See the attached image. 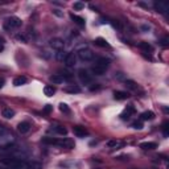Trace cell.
Returning a JSON list of instances; mask_svg holds the SVG:
<instances>
[{"label":"cell","mask_w":169,"mask_h":169,"mask_svg":"<svg viewBox=\"0 0 169 169\" xmlns=\"http://www.w3.org/2000/svg\"><path fill=\"white\" fill-rule=\"evenodd\" d=\"M65 91L69 92V94H78V92H81V88L75 84H69V86L65 87Z\"/></svg>","instance_id":"obj_19"},{"label":"cell","mask_w":169,"mask_h":169,"mask_svg":"<svg viewBox=\"0 0 169 169\" xmlns=\"http://www.w3.org/2000/svg\"><path fill=\"white\" fill-rule=\"evenodd\" d=\"M160 44H161L163 46H167L168 45V38H163L161 41H160Z\"/></svg>","instance_id":"obj_38"},{"label":"cell","mask_w":169,"mask_h":169,"mask_svg":"<svg viewBox=\"0 0 169 169\" xmlns=\"http://www.w3.org/2000/svg\"><path fill=\"white\" fill-rule=\"evenodd\" d=\"M57 146L62 147V148H69V149H71V148L75 147V144H74V140H71V139H69V138H63V139H61V140H58V142H57Z\"/></svg>","instance_id":"obj_7"},{"label":"cell","mask_w":169,"mask_h":169,"mask_svg":"<svg viewBox=\"0 0 169 169\" xmlns=\"http://www.w3.org/2000/svg\"><path fill=\"white\" fill-rule=\"evenodd\" d=\"M21 27V19L17 16H11L5 21V29H13V28Z\"/></svg>","instance_id":"obj_2"},{"label":"cell","mask_w":169,"mask_h":169,"mask_svg":"<svg viewBox=\"0 0 169 169\" xmlns=\"http://www.w3.org/2000/svg\"><path fill=\"white\" fill-rule=\"evenodd\" d=\"M0 169H2V168H0Z\"/></svg>","instance_id":"obj_46"},{"label":"cell","mask_w":169,"mask_h":169,"mask_svg":"<svg viewBox=\"0 0 169 169\" xmlns=\"http://www.w3.org/2000/svg\"><path fill=\"white\" fill-rule=\"evenodd\" d=\"M95 45H98L100 48H107V49H110V48H111V45L107 42V40H104L102 37H98L95 40Z\"/></svg>","instance_id":"obj_18"},{"label":"cell","mask_w":169,"mask_h":169,"mask_svg":"<svg viewBox=\"0 0 169 169\" xmlns=\"http://www.w3.org/2000/svg\"><path fill=\"white\" fill-rule=\"evenodd\" d=\"M65 57H66V54H65V52H63V50H57V52H56V59H57V61H63Z\"/></svg>","instance_id":"obj_28"},{"label":"cell","mask_w":169,"mask_h":169,"mask_svg":"<svg viewBox=\"0 0 169 169\" xmlns=\"http://www.w3.org/2000/svg\"><path fill=\"white\" fill-rule=\"evenodd\" d=\"M54 132L56 134H58V135H66L67 134V130L65 127H61V126H57V127H54Z\"/></svg>","instance_id":"obj_27"},{"label":"cell","mask_w":169,"mask_h":169,"mask_svg":"<svg viewBox=\"0 0 169 169\" xmlns=\"http://www.w3.org/2000/svg\"><path fill=\"white\" fill-rule=\"evenodd\" d=\"M70 19L73 20V21L75 24H78L79 27H84V24H86V21H84V19L81 17V16H78V15H74V13H70Z\"/></svg>","instance_id":"obj_14"},{"label":"cell","mask_w":169,"mask_h":169,"mask_svg":"<svg viewBox=\"0 0 169 169\" xmlns=\"http://www.w3.org/2000/svg\"><path fill=\"white\" fill-rule=\"evenodd\" d=\"M124 86H126L128 90H136V88H138V84H136L135 81H132V79H126V81H124Z\"/></svg>","instance_id":"obj_22"},{"label":"cell","mask_w":169,"mask_h":169,"mask_svg":"<svg viewBox=\"0 0 169 169\" xmlns=\"http://www.w3.org/2000/svg\"><path fill=\"white\" fill-rule=\"evenodd\" d=\"M3 84H4V81H3V79H0V88L3 87Z\"/></svg>","instance_id":"obj_43"},{"label":"cell","mask_w":169,"mask_h":169,"mask_svg":"<svg viewBox=\"0 0 169 169\" xmlns=\"http://www.w3.org/2000/svg\"><path fill=\"white\" fill-rule=\"evenodd\" d=\"M83 8H84V4L81 3V2H75L73 4V9L74 11H81V9H83Z\"/></svg>","instance_id":"obj_31"},{"label":"cell","mask_w":169,"mask_h":169,"mask_svg":"<svg viewBox=\"0 0 169 169\" xmlns=\"http://www.w3.org/2000/svg\"><path fill=\"white\" fill-rule=\"evenodd\" d=\"M27 81H28V79L25 77H17V78L13 79V84H15L16 87H19V86H23V84H25Z\"/></svg>","instance_id":"obj_23"},{"label":"cell","mask_w":169,"mask_h":169,"mask_svg":"<svg viewBox=\"0 0 169 169\" xmlns=\"http://www.w3.org/2000/svg\"><path fill=\"white\" fill-rule=\"evenodd\" d=\"M29 130H31V123L29 122H21V123H19L17 131L20 132V134H27V132H29Z\"/></svg>","instance_id":"obj_11"},{"label":"cell","mask_w":169,"mask_h":169,"mask_svg":"<svg viewBox=\"0 0 169 169\" xmlns=\"http://www.w3.org/2000/svg\"><path fill=\"white\" fill-rule=\"evenodd\" d=\"M3 163L12 169H29V164L23 161L21 159H3Z\"/></svg>","instance_id":"obj_1"},{"label":"cell","mask_w":169,"mask_h":169,"mask_svg":"<svg viewBox=\"0 0 169 169\" xmlns=\"http://www.w3.org/2000/svg\"><path fill=\"white\" fill-rule=\"evenodd\" d=\"M107 146L110 148H119V147L123 146V143L119 142V140H110V142L107 143Z\"/></svg>","instance_id":"obj_26"},{"label":"cell","mask_w":169,"mask_h":169,"mask_svg":"<svg viewBox=\"0 0 169 169\" xmlns=\"http://www.w3.org/2000/svg\"><path fill=\"white\" fill-rule=\"evenodd\" d=\"M96 66H100V67H103L104 70L107 69L108 66H110V59L106 58V57H99L98 59H96V63H95Z\"/></svg>","instance_id":"obj_12"},{"label":"cell","mask_w":169,"mask_h":169,"mask_svg":"<svg viewBox=\"0 0 169 169\" xmlns=\"http://www.w3.org/2000/svg\"><path fill=\"white\" fill-rule=\"evenodd\" d=\"M115 78H118L119 81H123V79H124V74L120 73V71H118V73H115Z\"/></svg>","instance_id":"obj_36"},{"label":"cell","mask_w":169,"mask_h":169,"mask_svg":"<svg viewBox=\"0 0 169 169\" xmlns=\"http://www.w3.org/2000/svg\"><path fill=\"white\" fill-rule=\"evenodd\" d=\"M168 126H169L168 122H165V123L163 124V131H164V136H165V138L169 135V132H168Z\"/></svg>","instance_id":"obj_35"},{"label":"cell","mask_w":169,"mask_h":169,"mask_svg":"<svg viewBox=\"0 0 169 169\" xmlns=\"http://www.w3.org/2000/svg\"><path fill=\"white\" fill-rule=\"evenodd\" d=\"M4 132H5V130H4V127L2 126V124H0V135L4 134Z\"/></svg>","instance_id":"obj_41"},{"label":"cell","mask_w":169,"mask_h":169,"mask_svg":"<svg viewBox=\"0 0 169 169\" xmlns=\"http://www.w3.org/2000/svg\"><path fill=\"white\" fill-rule=\"evenodd\" d=\"M59 111L63 114H70V108L66 103H59Z\"/></svg>","instance_id":"obj_29"},{"label":"cell","mask_w":169,"mask_h":169,"mask_svg":"<svg viewBox=\"0 0 169 169\" xmlns=\"http://www.w3.org/2000/svg\"><path fill=\"white\" fill-rule=\"evenodd\" d=\"M95 169H98V168H95Z\"/></svg>","instance_id":"obj_45"},{"label":"cell","mask_w":169,"mask_h":169,"mask_svg":"<svg viewBox=\"0 0 169 169\" xmlns=\"http://www.w3.org/2000/svg\"><path fill=\"white\" fill-rule=\"evenodd\" d=\"M143 122L142 120H139V122H135L132 123V128H135V130H143Z\"/></svg>","instance_id":"obj_32"},{"label":"cell","mask_w":169,"mask_h":169,"mask_svg":"<svg viewBox=\"0 0 169 169\" xmlns=\"http://www.w3.org/2000/svg\"><path fill=\"white\" fill-rule=\"evenodd\" d=\"M53 13H54L56 16H58V17H61V16H62V13H61V12H59L58 9H54V11H53Z\"/></svg>","instance_id":"obj_39"},{"label":"cell","mask_w":169,"mask_h":169,"mask_svg":"<svg viewBox=\"0 0 169 169\" xmlns=\"http://www.w3.org/2000/svg\"><path fill=\"white\" fill-rule=\"evenodd\" d=\"M140 148H143V149H155V148H157V143L155 142H147V143H142L140 144Z\"/></svg>","instance_id":"obj_17"},{"label":"cell","mask_w":169,"mask_h":169,"mask_svg":"<svg viewBox=\"0 0 169 169\" xmlns=\"http://www.w3.org/2000/svg\"><path fill=\"white\" fill-rule=\"evenodd\" d=\"M78 78H79V81H81L82 83H84V84H88V83L92 82L91 74L88 73L86 69H79L78 70Z\"/></svg>","instance_id":"obj_3"},{"label":"cell","mask_w":169,"mask_h":169,"mask_svg":"<svg viewBox=\"0 0 169 169\" xmlns=\"http://www.w3.org/2000/svg\"><path fill=\"white\" fill-rule=\"evenodd\" d=\"M142 31L148 32V31H149V27H148V25H142Z\"/></svg>","instance_id":"obj_40"},{"label":"cell","mask_w":169,"mask_h":169,"mask_svg":"<svg viewBox=\"0 0 169 169\" xmlns=\"http://www.w3.org/2000/svg\"><path fill=\"white\" fill-rule=\"evenodd\" d=\"M63 63H65L66 67H73L75 63H77V57H75L74 53H67L65 59H63Z\"/></svg>","instance_id":"obj_6"},{"label":"cell","mask_w":169,"mask_h":169,"mask_svg":"<svg viewBox=\"0 0 169 169\" xmlns=\"http://www.w3.org/2000/svg\"><path fill=\"white\" fill-rule=\"evenodd\" d=\"M16 38H17L19 41H21V42H27V38H25V36H24V34H17V36H16Z\"/></svg>","instance_id":"obj_37"},{"label":"cell","mask_w":169,"mask_h":169,"mask_svg":"<svg viewBox=\"0 0 169 169\" xmlns=\"http://www.w3.org/2000/svg\"><path fill=\"white\" fill-rule=\"evenodd\" d=\"M3 42H4V40H3L2 37H0V44H3Z\"/></svg>","instance_id":"obj_44"},{"label":"cell","mask_w":169,"mask_h":169,"mask_svg":"<svg viewBox=\"0 0 169 169\" xmlns=\"http://www.w3.org/2000/svg\"><path fill=\"white\" fill-rule=\"evenodd\" d=\"M50 46L53 48L54 50H63L65 42H63V40H61V38H52L50 40Z\"/></svg>","instance_id":"obj_8"},{"label":"cell","mask_w":169,"mask_h":169,"mask_svg":"<svg viewBox=\"0 0 169 169\" xmlns=\"http://www.w3.org/2000/svg\"><path fill=\"white\" fill-rule=\"evenodd\" d=\"M73 132H74V135L77 136V138H84V136L88 135V131L82 126H74L73 127Z\"/></svg>","instance_id":"obj_10"},{"label":"cell","mask_w":169,"mask_h":169,"mask_svg":"<svg viewBox=\"0 0 169 169\" xmlns=\"http://www.w3.org/2000/svg\"><path fill=\"white\" fill-rule=\"evenodd\" d=\"M57 142L58 140L57 139H54V138H42V143L44 144H49V146H57Z\"/></svg>","instance_id":"obj_25"},{"label":"cell","mask_w":169,"mask_h":169,"mask_svg":"<svg viewBox=\"0 0 169 169\" xmlns=\"http://www.w3.org/2000/svg\"><path fill=\"white\" fill-rule=\"evenodd\" d=\"M128 96H130V95H128L127 91H120V90L114 91V98H115L116 100H126Z\"/></svg>","instance_id":"obj_13"},{"label":"cell","mask_w":169,"mask_h":169,"mask_svg":"<svg viewBox=\"0 0 169 169\" xmlns=\"http://www.w3.org/2000/svg\"><path fill=\"white\" fill-rule=\"evenodd\" d=\"M29 169H42V165L40 163H32L29 164Z\"/></svg>","instance_id":"obj_33"},{"label":"cell","mask_w":169,"mask_h":169,"mask_svg":"<svg viewBox=\"0 0 169 169\" xmlns=\"http://www.w3.org/2000/svg\"><path fill=\"white\" fill-rule=\"evenodd\" d=\"M91 73L94 74V75H103L104 73H106V70H104L103 67H100V66L94 65V66L91 67Z\"/></svg>","instance_id":"obj_21"},{"label":"cell","mask_w":169,"mask_h":169,"mask_svg":"<svg viewBox=\"0 0 169 169\" xmlns=\"http://www.w3.org/2000/svg\"><path fill=\"white\" fill-rule=\"evenodd\" d=\"M135 107L134 106H132V104H130V106H127V108H126V110H124L123 112H122V114H120V118H122L123 120H128V119H130L131 118V115H134L135 114Z\"/></svg>","instance_id":"obj_9"},{"label":"cell","mask_w":169,"mask_h":169,"mask_svg":"<svg viewBox=\"0 0 169 169\" xmlns=\"http://www.w3.org/2000/svg\"><path fill=\"white\" fill-rule=\"evenodd\" d=\"M4 50V45H3V44H0V52H3Z\"/></svg>","instance_id":"obj_42"},{"label":"cell","mask_w":169,"mask_h":169,"mask_svg":"<svg viewBox=\"0 0 169 169\" xmlns=\"http://www.w3.org/2000/svg\"><path fill=\"white\" fill-rule=\"evenodd\" d=\"M50 81L53 82V83H56V84H59V83H62L63 81H65V79H63L59 74H53V75L50 77Z\"/></svg>","instance_id":"obj_24"},{"label":"cell","mask_w":169,"mask_h":169,"mask_svg":"<svg viewBox=\"0 0 169 169\" xmlns=\"http://www.w3.org/2000/svg\"><path fill=\"white\" fill-rule=\"evenodd\" d=\"M2 116H4L5 119H12L15 116V111L9 107H5V108H3V111H2Z\"/></svg>","instance_id":"obj_15"},{"label":"cell","mask_w":169,"mask_h":169,"mask_svg":"<svg viewBox=\"0 0 169 169\" xmlns=\"http://www.w3.org/2000/svg\"><path fill=\"white\" fill-rule=\"evenodd\" d=\"M139 46L142 48L143 50H146V52H148V50H149V52H152V50H153V48H152V46H151L148 42H140V44H139Z\"/></svg>","instance_id":"obj_30"},{"label":"cell","mask_w":169,"mask_h":169,"mask_svg":"<svg viewBox=\"0 0 169 169\" xmlns=\"http://www.w3.org/2000/svg\"><path fill=\"white\" fill-rule=\"evenodd\" d=\"M52 110H53V106H50V104H46L45 107H44V114H50Z\"/></svg>","instance_id":"obj_34"},{"label":"cell","mask_w":169,"mask_h":169,"mask_svg":"<svg viewBox=\"0 0 169 169\" xmlns=\"http://www.w3.org/2000/svg\"><path fill=\"white\" fill-rule=\"evenodd\" d=\"M44 94L46 96H53L56 94V87L53 84H46V86L44 87Z\"/></svg>","instance_id":"obj_16"},{"label":"cell","mask_w":169,"mask_h":169,"mask_svg":"<svg viewBox=\"0 0 169 169\" xmlns=\"http://www.w3.org/2000/svg\"><path fill=\"white\" fill-rule=\"evenodd\" d=\"M153 7H155V9L159 13H167V12L169 11V4L164 3V2H155Z\"/></svg>","instance_id":"obj_5"},{"label":"cell","mask_w":169,"mask_h":169,"mask_svg":"<svg viewBox=\"0 0 169 169\" xmlns=\"http://www.w3.org/2000/svg\"><path fill=\"white\" fill-rule=\"evenodd\" d=\"M78 57L82 59V61H91L92 58H94V53L90 50V49H87V48H84V49H79L78 50Z\"/></svg>","instance_id":"obj_4"},{"label":"cell","mask_w":169,"mask_h":169,"mask_svg":"<svg viewBox=\"0 0 169 169\" xmlns=\"http://www.w3.org/2000/svg\"><path fill=\"white\" fill-rule=\"evenodd\" d=\"M140 119L142 120H152L155 119V112L153 111H144L142 115H140Z\"/></svg>","instance_id":"obj_20"}]
</instances>
